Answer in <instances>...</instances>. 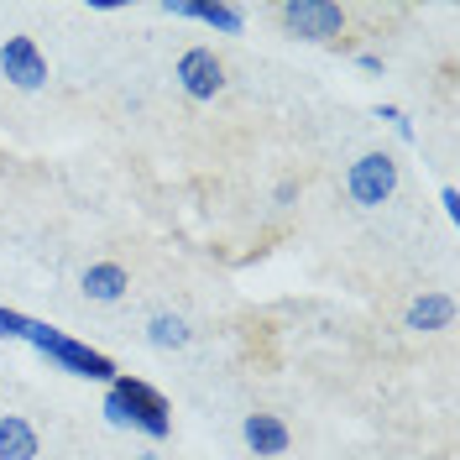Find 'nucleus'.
<instances>
[{
	"label": "nucleus",
	"instance_id": "5",
	"mask_svg": "<svg viewBox=\"0 0 460 460\" xmlns=\"http://www.w3.org/2000/svg\"><path fill=\"white\" fill-rule=\"evenodd\" d=\"M178 89L189 100H199V105L226 89V63L215 58V48H189V53L178 58Z\"/></svg>",
	"mask_w": 460,
	"mask_h": 460
},
{
	"label": "nucleus",
	"instance_id": "4",
	"mask_svg": "<svg viewBox=\"0 0 460 460\" xmlns=\"http://www.w3.org/2000/svg\"><path fill=\"white\" fill-rule=\"evenodd\" d=\"M393 189H398V163H393L387 152H367V157H356L350 172H345V194L361 204V209L387 204L393 199Z\"/></svg>",
	"mask_w": 460,
	"mask_h": 460
},
{
	"label": "nucleus",
	"instance_id": "1",
	"mask_svg": "<svg viewBox=\"0 0 460 460\" xmlns=\"http://www.w3.org/2000/svg\"><path fill=\"white\" fill-rule=\"evenodd\" d=\"M100 413L111 419L115 429H131V434H146V439H168L172 434V408L168 398L142 382V376H115L111 387H105V402H100Z\"/></svg>",
	"mask_w": 460,
	"mask_h": 460
},
{
	"label": "nucleus",
	"instance_id": "6",
	"mask_svg": "<svg viewBox=\"0 0 460 460\" xmlns=\"http://www.w3.org/2000/svg\"><path fill=\"white\" fill-rule=\"evenodd\" d=\"M0 74L16 89H42L48 84V58H42V48H37L31 37H5V48H0Z\"/></svg>",
	"mask_w": 460,
	"mask_h": 460
},
{
	"label": "nucleus",
	"instance_id": "10",
	"mask_svg": "<svg viewBox=\"0 0 460 460\" xmlns=\"http://www.w3.org/2000/svg\"><path fill=\"white\" fill-rule=\"evenodd\" d=\"M126 288H131V272L120 261H94V267H84V298H94V304L126 298Z\"/></svg>",
	"mask_w": 460,
	"mask_h": 460
},
{
	"label": "nucleus",
	"instance_id": "15",
	"mask_svg": "<svg viewBox=\"0 0 460 460\" xmlns=\"http://www.w3.org/2000/svg\"><path fill=\"white\" fill-rule=\"evenodd\" d=\"M356 63H361L367 74H382V58H376V53H361V58H356Z\"/></svg>",
	"mask_w": 460,
	"mask_h": 460
},
{
	"label": "nucleus",
	"instance_id": "2",
	"mask_svg": "<svg viewBox=\"0 0 460 460\" xmlns=\"http://www.w3.org/2000/svg\"><path fill=\"white\" fill-rule=\"evenodd\" d=\"M27 345H37L53 367H63L68 376H84V382H105L111 387L115 376V361L105 356V350H94V345L84 341H74V335H63V330H53V324H42V319H31V330H27Z\"/></svg>",
	"mask_w": 460,
	"mask_h": 460
},
{
	"label": "nucleus",
	"instance_id": "13",
	"mask_svg": "<svg viewBox=\"0 0 460 460\" xmlns=\"http://www.w3.org/2000/svg\"><path fill=\"white\" fill-rule=\"evenodd\" d=\"M27 330H31L27 314H16V309H0V341H27Z\"/></svg>",
	"mask_w": 460,
	"mask_h": 460
},
{
	"label": "nucleus",
	"instance_id": "14",
	"mask_svg": "<svg viewBox=\"0 0 460 460\" xmlns=\"http://www.w3.org/2000/svg\"><path fill=\"white\" fill-rule=\"evenodd\" d=\"M439 204H445V215H450V220L460 215V194H456V189H445V194H439Z\"/></svg>",
	"mask_w": 460,
	"mask_h": 460
},
{
	"label": "nucleus",
	"instance_id": "3",
	"mask_svg": "<svg viewBox=\"0 0 460 460\" xmlns=\"http://www.w3.org/2000/svg\"><path fill=\"white\" fill-rule=\"evenodd\" d=\"M283 27L298 42H335L345 31V5L335 0H283Z\"/></svg>",
	"mask_w": 460,
	"mask_h": 460
},
{
	"label": "nucleus",
	"instance_id": "17",
	"mask_svg": "<svg viewBox=\"0 0 460 460\" xmlns=\"http://www.w3.org/2000/svg\"><path fill=\"white\" fill-rule=\"evenodd\" d=\"M142 460H157V456H142Z\"/></svg>",
	"mask_w": 460,
	"mask_h": 460
},
{
	"label": "nucleus",
	"instance_id": "9",
	"mask_svg": "<svg viewBox=\"0 0 460 460\" xmlns=\"http://www.w3.org/2000/svg\"><path fill=\"white\" fill-rule=\"evenodd\" d=\"M241 439H246L257 456H288V445H293V434H288V424L278 413H246Z\"/></svg>",
	"mask_w": 460,
	"mask_h": 460
},
{
	"label": "nucleus",
	"instance_id": "16",
	"mask_svg": "<svg viewBox=\"0 0 460 460\" xmlns=\"http://www.w3.org/2000/svg\"><path fill=\"white\" fill-rule=\"evenodd\" d=\"M298 199V183H278V204H293Z\"/></svg>",
	"mask_w": 460,
	"mask_h": 460
},
{
	"label": "nucleus",
	"instance_id": "11",
	"mask_svg": "<svg viewBox=\"0 0 460 460\" xmlns=\"http://www.w3.org/2000/svg\"><path fill=\"white\" fill-rule=\"evenodd\" d=\"M0 460H37V429L16 413L0 419Z\"/></svg>",
	"mask_w": 460,
	"mask_h": 460
},
{
	"label": "nucleus",
	"instance_id": "8",
	"mask_svg": "<svg viewBox=\"0 0 460 460\" xmlns=\"http://www.w3.org/2000/svg\"><path fill=\"white\" fill-rule=\"evenodd\" d=\"M402 324H408V330H419V335L450 330V324H456V298H450V293H419V298L408 304Z\"/></svg>",
	"mask_w": 460,
	"mask_h": 460
},
{
	"label": "nucleus",
	"instance_id": "12",
	"mask_svg": "<svg viewBox=\"0 0 460 460\" xmlns=\"http://www.w3.org/2000/svg\"><path fill=\"white\" fill-rule=\"evenodd\" d=\"M146 341L157 345V350H178V345H189V324H183L178 314H152Z\"/></svg>",
	"mask_w": 460,
	"mask_h": 460
},
{
	"label": "nucleus",
	"instance_id": "7",
	"mask_svg": "<svg viewBox=\"0 0 460 460\" xmlns=\"http://www.w3.org/2000/svg\"><path fill=\"white\" fill-rule=\"evenodd\" d=\"M157 11L163 16H178V22H204V27L230 31V37L246 27V11L241 5H220V0H163Z\"/></svg>",
	"mask_w": 460,
	"mask_h": 460
}]
</instances>
